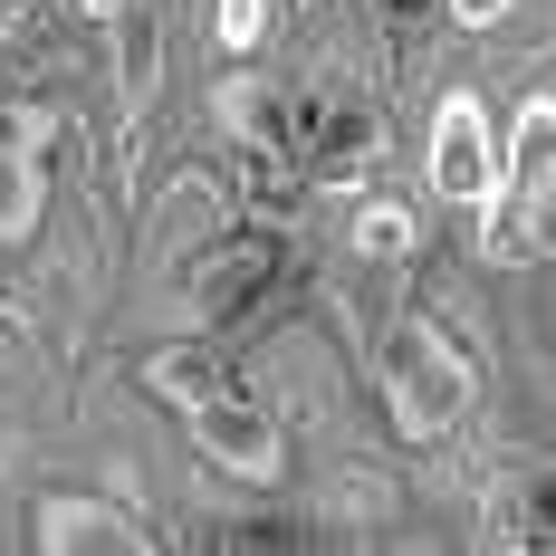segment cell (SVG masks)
<instances>
[{
    "label": "cell",
    "mask_w": 556,
    "mask_h": 556,
    "mask_svg": "<svg viewBox=\"0 0 556 556\" xmlns=\"http://www.w3.org/2000/svg\"><path fill=\"white\" fill-rule=\"evenodd\" d=\"M144 384L164 393L173 413L192 403V393H212V384H230V365L212 355V345H164V355H144Z\"/></svg>",
    "instance_id": "30bf717a"
},
{
    "label": "cell",
    "mask_w": 556,
    "mask_h": 556,
    "mask_svg": "<svg viewBox=\"0 0 556 556\" xmlns=\"http://www.w3.org/2000/svg\"><path fill=\"white\" fill-rule=\"evenodd\" d=\"M547 144H556V115H547V97H528L518 106V154L500 164V192L480 212L490 260H538V240H547Z\"/></svg>",
    "instance_id": "3957f363"
},
{
    "label": "cell",
    "mask_w": 556,
    "mask_h": 556,
    "mask_svg": "<svg viewBox=\"0 0 556 556\" xmlns=\"http://www.w3.org/2000/svg\"><path fill=\"white\" fill-rule=\"evenodd\" d=\"M49 144H58L49 106H0V250H20L49 212Z\"/></svg>",
    "instance_id": "8992f818"
},
{
    "label": "cell",
    "mask_w": 556,
    "mask_h": 556,
    "mask_svg": "<svg viewBox=\"0 0 556 556\" xmlns=\"http://www.w3.org/2000/svg\"><path fill=\"white\" fill-rule=\"evenodd\" d=\"M288 269V240L278 230H230L202 250V269H192V327H230L240 307H260V288Z\"/></svg>",
    "instance_id": "52a82bcc"
},
{
    "label": "cell",
    "mask_w": 556,
    "mask_h": 556,
    "mask_svg": "<svg viewBox=\"0 0 556 556\" xmlns=\"http://www.w3.org/2000/svg\"><path fill=\"white\" fill-rule=\"evenodd\" d=\"M413 250V212L403 202H365L355 212V260H403Z\"/></svg>",
    "instance_id": "8fae6325"
},
{
    "label": "cell",
    "mask_w": 556,
    "mask_h": 556,
    "mask_svg": "<svg viewBox=\"0 0 556 556\" xmlns=\"http://www.w3.org/2000/svg\"><path fill=\"white\" fill-rule=\"evenodd\" d=\"M29 547H39V556H154L164 538H154L125 500H97V490H49V500L29 508Z\"/></svg>",
    "instance_id": "277c9868"
},
{
    "label": "cell",
    "mask_w": 556,
    "mask_h": 556,
    "mask_svg": "<svg viewBox=\"0 0 556 556\" xmlns=\"http://www.w3.org/2000/svg\"><path fill=\"white\" fill-rule=\"evenodd\" d=\"M365 10H375V20H384V29H422V20H432V10H442V0H365Z\"/></svg>",
    "instance_id": "9a60e30c"
},
{
    "label": "cell",
    "mask_w": 556,
    "mask_h": 556,
    "mask_svg": "<svg viewBox=\"0 0 556 556\" xmlns=\"http://www.w3.org/2000/svg\"><path fill=\"white\" fill-rule=\"evenodd\" d=\"M260 29H269V0H222V49H260Z\"/></svg>",
    "instance_id": "7c38bea8"
},
{
    "label": "cell",
    "mask_w": 556,
    "mask_h": 556,
    "mask_svg": "<svg viewBox=\"0 0 556 556\" xmlns=\"http://www.w3.org/2000/svg\"><path fill=\"white\" fill-rule=\"evenodd\" d=\"M375 384H384V413L403 442H451L480 403V365L432 317H393L384 345H375Z\"/></svg>",
    "instance_id": "6da1fadb"
},
{
    "label": "cell",
    "mask_w": 556,
    "mask_h": 556,
    "mask_svg": "<svg viewBox=\"0 0 556 556\" xmlns=\"http://www.w3.org/2000/svg\"><path fill=\"white\" fill-rule=\"evenodd\" d=\"M182 432H192V451L222 470V480H240V490H278V470H288V432H278V413H260L240 384H212L182 403Z\"/></svg>",
    "instance_id": "7a4b0ae2"
},
{
    "label": "cell",
    "mask_w": 556,
    "mask_h": 556,
    "mask_svg": "<svg viewBox=\"0 0 556 556\" xmlns=\"http://www.w3.org/2000/svg\"><path fill=\"white\" fill-rule=\"evenodd\" d=\"M442 10L460 20V29H480V39H490V29L508 20V0H442Z\"/></svg>",
    "instance_id": "5bb4252c"
},
{
    "label": "cell",
    "mask_w": 556,
    "mask_h": 556,
    "mask_svg": "<svg viewBox=\"0 0 556 556\" xmlns=\"http://www.w3.org/2000/svg\"><path fill=\"white\" fill-rule=\"evenodd\" d=\"M375 144H384L375 106H307V164L327 173V182H355V173L375 164Z\"/></svg>",
    "instance_id": "ba28073f"
},
{
    "label": "cell",
    "mask_w": 556,
    "mask_h": 556,
    "mask_svg": "<svg viewBox=\"0 0 556 556\" xmlns=\"http://www.w3.org/2000/svg\"><path fill=\"white\" fill-rule=\"evenodd\" d=\"M77 10H87V20H106L115 39H144V10H135V0H77Z\"/></svg>",
    "instance_id": "4fadbf2b"
},
{
    "label": "cell",
    "mask_w": 556,
    "mask_h": 556,
    "mask_svg": "<svg viewBox=\"0 0 556 556\" xmlns=\"http://www.w3.org/2000/svg\"><path fill=\"white\" fill-rule=\"evenodd\" d=\"M422 173H432V192H442V202L490 212V192H500V135H490V106H480V97H442V106H432Z\"/></svg>",
    "instance_id": "5b68a950"
},
{
    "label": "cell",
    "mask_w": 556,
    "mask_h": 556,
    "mask_svg": "<svg viewBox=\"0 0 556 556\" xmlns=\"http://www.w3.org/2000/svg\"><path fill=\"white\" fill-rule=\"evenodd\" d=\"M212 106H222V135H230V144H250V154H278V144H288V97L260 87V77H222Z\"/></svg>",
    "instance_id": "9c48e42d"
}]
</instances>
